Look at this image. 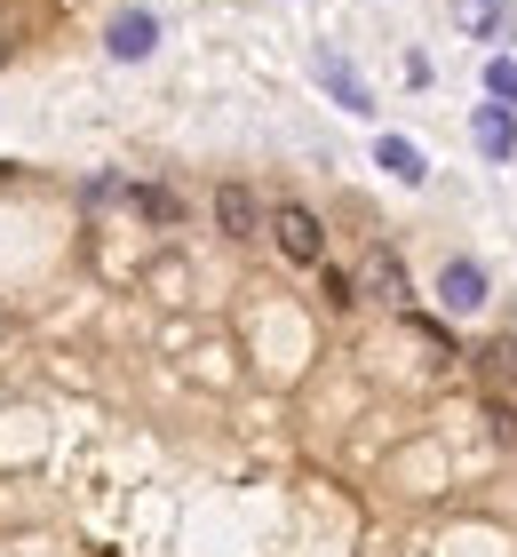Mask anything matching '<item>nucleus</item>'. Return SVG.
<instances>
[{"mask_svg": "<svg viewBox=\"0 0 517 557\" xmlns=\"http://www.w3.org/2000/svg\"><path fill=\"white\" fill-rule=\"evenodd\" d=\"M485 295H494V278H485V263H470V256H454L446 271H438V302H446L454 319H470V311H485Z\"/></svg>", "mask_w": 517, "mask_h": 557, "instance_id": "7ed1b4c3", "label": "nucleus"}, {"mask_svg": "<svg viewBox=\"0 0 517 557\" xmlns=\"http://www.w3.org/2000/svg\"><path fill=\"white\" fill-rule=\"evenodd\" d=\"M485 422H494L502 446H517V407H509V398H485Z\"/></svg>", "mask_w": 517, "mask_h": 557, "instance_id": "f8f14e48", "label": "nucleus"}, {"mask_svg": "<svg viewBox=\"0 0 517 557\" xmlns=\"http://www.w3.org/2000/svg\"><path fill=\"white\" fill-rule=\"evenodd\" d=\"M263 232L279 239V256H287V263H303V271H319V263H327V223L310 215V208H295V199H287V208H271Z\"/></svg>", "mask_w": 517, "mask_h": 557, "instance_id": "f257e3e1", "label": "nucleus"}, {"mask_svg": "<svg viewBox=\"0 0 517 557\" xmlns=\"http://www.w3.org/2000/svg\"><path fill=\"white\" fill-rule=\"evenodd\" d=\"M374 168H391L398 184H422V175H430L422 144H406V136H382V144H374Z\"/></svg>", "mask_w": 517, "mask_h": 557, "instance_id": "1a4fd4ad", "label": "nucleus"}, {"mask_svg": "<svg viewBox=\"0 0 517 557\" xmlns=\"http://www.w3.org/2000/svg\"><path fill=\"white\" fill-rule=\"evenodd\" d=\"M319 81H327V96H334V104H343V112H358V120L374 112V96H367V81H358V72H350L343 57H334V48H319Z\"/></svg>", "mask_w": 517, "mask_h": 557, "instance_id": "423d86ee", "label": "nucleus"}, {"mask_svg": "<svg viewBox=\"0 0 517 557\" xmlns=\"http://www.w3.org/2000/svg\"><path fill=\"white\" fill-rule=\"evenodd\" d=\"M485 96H494V104H517V57H485Z\"/></svg>", "mask_w": 517, "mask_h": 557, "instance_id": "9d476101", "label": "nucleus"}, {"mask_svg": "<svg viewBox=\"0 0 517 557\" xmlns=\"http://www.w3.org/2000/svg\"><path fill=\"white\" fill-rule=\"evenodd\" d=\"M470 136H478V151H485V160H509V151H517V120H509V104H478Z\"/></svg>", "mask_w": 517, "mask_h": 557, "instance_id": "0eeeda50", "label": "nucleus"}, {"mask_svg": "<svg viewBox=\"0 0 517 557\" xmlns=\"http://www.w3.org/2000/svg\"><path fill=\"white\" fill-rule=\"evenodd\" d=\"M136 208H144L151 223H175V215H184V199H175V191H136Z\"/></svg>", "mask_w": 517, "mask_h": 557, "instance_id": "9b49d317", "label": "nucleus"}, {"mask_svg": "<svg viewBox=\"0 0 517 557\" xmlns=\"http://www.w3.org/2000/svg\"><path fill=\"white\" fill-rule=\"evenodd\" d=\"M358 295H367V302H382V311H406V302H414V287H406V263L391 256V247H382V239H367V247H358Z\"/></svg>", "mask_w": 517, "mask_h": 557, "instance_id": "f03ea898", "label": "nucleus"}, {"mask_svg": "<svg viewBox=\"0 0 517 557\" xmlns=\"http://www.w3.org/2000/svg\"><path fill=\"white\" fill-rule=\"evenodd\" d=\"M216 223L231 239H263V223H271V208L255 199V184H223L216 191Z\"/></svg>", "mask_w": 517, "mask_h": 557, "instance_id": "20e7f679", "label": "nucleus"}, {"mask_svg": "<svg viewBox=\"0 0 517 557\" xmlns=\"http://www.w3.org/2000/svg\"><path fill=\"white\" fill-rule=\"evenodd\" d=\"M470 367H478V383H494V391H517V335H494V343H478V350H470Z\"/></svg>", "mask_w": 517, "mask_h": 557, "instance_id": "6e6552de", "label": "nucleus"}, {"mask_svg": "<svg viewBox=\"0 0 517 557\" xmlns=\"http://www.w3.org/2000/svg\"><path fill=\"white\" fill-rule=\"evenodd\" d=\"M151 40H160L151 9H120V16H112V33H103V48H112L120 64H144V57H151Z\"/></svg>", "mask_w": 517, "mask_h": 557, "instance_id": "39448f33", "label": "nucleus"}, {"mask_svg": "<svg viewBox=\"0 0 517 557\" xmlns=\"http://www.w3.org/2000/svg\"><path fill=\"white\" fill-rule=\"evenodd\" d=\"M461 24H470V33H478V40H494V33H502V9H470V16H461Z\"/></svg>", "mask_w": 517, "mask_h": 557, "instance_id": "4468645a", "label": "nucleus"}, {"mask_svg": "<svg viewBox=\"0 0 517 557\" xmlns=\"http://www.w3.org/2000/svg\"><path fill=\"white\" fill-rule=\"evenodd\" d=\"M327 302H334V311H350V302H358V278H350V271H327Z\"/></svg>", "mask_w": 517, "mask_h": 557, "instance_id": "ddd939ff", "label": "nucleus"}]
</instances>
